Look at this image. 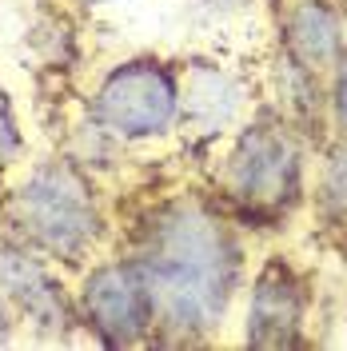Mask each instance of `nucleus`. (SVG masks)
Segmentation results:
<instances>
[{
	"mask_svg": "<svg viewBox=\"0 0 347 351\" xmlns=\"http://www.w3.org/2000/svg\"><path fill=\"white\" fill-rule=\"evenodd\" d=\"M315 212L324 219V232L347 256V148L327 160L320 192H315Z\"/></svg>",
	"mask_w": 347,
	"mask_h": 351,
	"instance_id": "1a4fd4ad",
	"label": "nucleus"
},
{
	"mask_svg": "<svg viewBox=\"0 0 347 351\" xmlns=\"http://www.w3.org/2000/svg\"><path fill=\"white\" fill-rule=\"evenodd\" d=\"M287 40L304 68H324L339 56V16L327 0H300L287 16Z\"/></svg>",
	"mask_w": 347,
	"mask_h": 351,
	"instance_id": "0eeeda50",
	"label": "nucleus"
},
{
	"mask_svg": "<svg viewBox=\"0 0 347 351\" xmlns=\"http://www.w3.org/2000/svg\"><path fill=\"white\" fill-rule=\"evenodd\" d=\"M12 223L28 243L56 260H80L100 236V212L80 176L64 164H44L12 196Z\"/></svg>",
	"mask_w": 347,
	"mask_h": 351,
	"instance_id": "f03ea898",
	"label": "nucleus"
},
{
	"mask_svg": "<svg viewBox=\"0 0 347 351\" xmlns=\"http://www.w3.org/2000/svg\"><path fill=\"white\" fill-rule=\"evenodd\" d=\"M335 120L347 136V56H339V72H335Z\"/></svg>",
	"mask_w": 347,
	"mask_h": 351,
	"instance_id": "9b49d317",
	"label": "nucleus"
},
{
	"mask_svg": "<svg viewBox=\"0 0 347 351\" xmlns=\"http://www.w3.org/2000/svg\"><path fill=\"white\" fill-rule=\"evenodd\" d=\"M21 148V136H16V120H12V104H8V96H4V88H0V172L12 164V156Z\"/></svg>",
	"mask_w": 347,
	"mask_h": 351,
	"instance_id": "9d476101",
	"label": "nucleus"
},
{
	"mask_svg": "<svg viewBox=\"0 0 347 351\" xmlns=\"http://www.w3.org/2000/svg\"><path fill=\"white\" fill-rule=\"evenodd\" d=\"M228 184L232 196L248 208V212H283L296 192H300V152L283 132L267 128H252L239 148L232 152L228 164Z\"/></svg>",
	"mask_w": 347,
	"mask_h": 351,
	"instance_id": "39448f33",
	"label": "nucleus"
},
{
	"mask_svg": "<svg viewBox=\"0 0 347 351\" xmlns=\"http://www.w3.org/2000/svg\"><path fill=\"white\" fill-rule=\"evenodd\" d=\"M0 280L8 287V295L21 304L24 315H32L40 324H52L56 319L60 291H56V284L48 280V271L28 252H4L0 256Z\"/></svg>",
	"mask_w": 347,
	"mask_h": 351,
	"instance_id": "6e6552de",
	"label": "nucleus"
},
{
	"mask_svg": "<svg viewBox=\"0 0 347 351\" xmlns=\"http://www.w3.org/2000/svg\"><path fill=\"white\" fill-rule=\"evenodd\" d=\"M304 284L287 263H267L256 280L248 307V343L252 348H296L304 328Z\"/></svg>",
	"mask_w": 347,
	"mask_h": 351,
	"instance_id": "423d86ee",
	"label": "nucleus"
},
{
	"mask_svg": "<svg viewBox=\"0 0 347 351\" xmlns=\"http://www.w3.org/2000/svg\"><path fill=\"white\" fill-rule=\"evenodd\" d=\"M80 307H84L88 328L112 348L144 339V331L156 324V295L140 260L96 267L84 280Z\"/></svg>",
	"mask_w": 347,
	"mask_h": 351,
	"instance_id": "20e7f679",
	"label": "nucleus"
},
{
	"mask_svg": "<svg viewBox=\"0 0 347 351\" xmlns=\"http://www.w3.org/2000/svg\"><path fill=\"white\" fill-rule=\"evenodd\" d=\"M140 267L152 284L156 319H164V328L208 331L232 304L239 247L208 208L172 204L152 219Z\"/></svg>",
	"mask_w": 347,
	"mask_h": 351,
	"instance_id": "f257e3e1",
	"label": "nucleus"
},
{
	"mask_svg": "<svg viewBox=\"0 0 347 351\" xmlns=\"http://www.w3.org/2000/svg\"><path fill=\"white\" fill-rule=\"evenodd\" d=\"M96 116L116 136H128V140L160 136L176 120V80L164 64L132 60L104 80L96 96Z\"/></svg>",
	"mask_w": 347,
	"mask_h": 351,
	"instance_id": "7ed1b4c3",
	"label": "nucleus"
}]
</instances>
